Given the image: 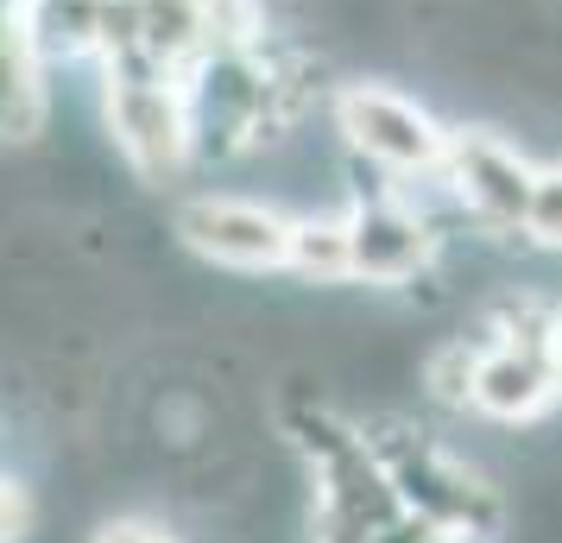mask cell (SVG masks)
<instances>
[{"label":"cell","mask_w":562,"mask_h":543,"mask_svg":"<svg viewBox=\"0 0 562 543\" xmlns=\"http://www.w3.org/2000/svg\"><path fill=\"white\" fill-rule=\"evenodd\" d=\"M95 121H102L108 146L121 158V171L146 190H165L183 178L196 152H190V95H183V70H171L153 52H127L102 64V89H95Z\"/></svg>","instance_id":"obj_1"},{"label":"cell","mask_w":562,"mask_h":543,"mask_svg":"<svg viewBox=\"0 0 562 543\" xmlns=\"http://www.w3.org/2000/svg\"><path fill=\"white\" fill-rule=\"evenodd\" d=\"M329 114L341 127V139H348V152L373 158L392 178H430V171H442L449 133H456L430 102H417L405 89H385L380 77L341 82Z\"/></svg>","instance_id":"obj_2"},{"label":"cell","mask_w":562,"mask_h":543,"mask_svg":"<svg viewBox=\"0 0 562 543\" xmlns=\"http://www.w3.org/2000/svg\"><path fill=\"white\" fill-rule=\"evenodd\" d=\"M449 158L442 178L456 190L461 215L481 234L506 240V247H531L525 240V208H531V183H537V158L512 139V133L486 127V121H449Z\"/></svg>","instance_id":"obj_3"},{"label":"cell","mask_w":562,"mask_h":543,"mask_svg":"<svg viewBox=\"0 0 562 543\" xmlns=\"http://www.w3.org/2000/svg\"><path fill=\"white\" fill-rule=\"evenodd\" d=\"M171 234L190 259L222 272H284L297 215L272 196H234V190H196L171 208Z\"/></svg>","instance_id":"obj_4"},{"label":"cell","mask_w":562,"mask_h":543,"mask_svg":"<svg viewBox=\"0 0 562 543\" xmlns=\"http://www.w3.org/2000/svg\"><path fill=\"white\" fill-rule=\"evenodd\" d=\"M442 259V228L405 190L392 196H367L348 208V272L367 291H411L417 279H430Z\"/></svg>","instance_id":"obj_5"},{"label":"cell","mask_w":562,"mask_h":543,"mask_svg":"<svg viewBox=\"0 0 562 543\" xmlns=\"http://www.w3.org/2000/svg\"><path fill=\"white\" fill-rule=\"evenodd\" d=\"M108 0H7V20H20L45 64H95L102 57Z\"/></svg>","instance_id":"obj_6"},{"label":"cell","mask_w":562,"mask_h":543,"mask_svg":"<svg viewBox=\"0 0 562 543\" xmlns=\"http://www.w3.org/2000/svg\"><path fill=\"white\" fill-rule=\"evenodd\" d=\"M297 285L323 291V285H355L348 272V215H297L291 234V265H284Z\"/></svg>","instance_id":"obj_7"},{"label":"cell","mask_w":562,"mask_h":543,"mask_svg":"<svg viewBox=\"0 0 562 543\" xmlns=\"http://www.w3.org/2000/svg\"><path fill=\"white\" fill-rule=\"evenodd\" d=\"M525 240L531 253L562 259V158H543L531 183V208H525Z\"/></svg>","instance_id":"obj_8"},{"label":"cell","mask_w":562,"mask_h":543,"mask_svg":"<svg viewBox=\"0 0 562 543\" xmlns=\"http://www.w3.org/2000/svg\"><path fill=\"white\" fill-rule=\"evenodd\" d=\"M89 543H190V538H178V531H171L165 518H153V512H114V518L95 524Z\"/></svg>","instance_id":"obj_9"},{"label":"cell","mask_w":562,"mask_h":543,"mask_svg":"<svg viewBox=\"0 0 562 543\" xmlns=\"http://www.w3.org/2000/svg\"><path fill=\"white\" fill-rule=\"evenodd\" d=\"M32 480L26 474H7V499H0V531L7 543H32Z\"/></svg>","instance_id":"obj_10"},{"label":"cell","mask_w":562,"mask_h":543,"mask_svg":"<svg viewBox=\"0 0 562 543\" xmlns=\"http://www.w3.org/2000/svg\"><path fill=\"white\" fill-rule=\"evenodd\" d=\"M367 543H461L456 531H442L436 518H424V512H398L392 524H380Z\"/></svg>","instance_id":"obj_11"}]
</instances>
